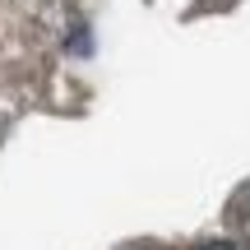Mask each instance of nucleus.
Returning <instances> with one entry per match:
<instances>
[{
    "label": "nucleus",
    "mask_w": 250,
    "mask_h": 250,
    "mask_svg": "<svg viewBox=\"0 0 250 250\" xmlns=\"http://www.w3.org/2000/svg\"><path fill=\"white\" fill-rule=\"evenodd\" d=\"M199 250H236V246H227V241H208V246H199Z\"/></svg>",
    "instance_id": "f257e3e1"
},
{
    "label": "nucleus",
    "mask_w": 250,
    "mask_h": 250,
    "mask_svg": "<svg viewBox=\"0 0 250 250\" xmlns=\"http://www.w3.org/2000/svg\"><path fill=\"white\" fill-rule=\"evenodd\" d=\"M241 227H246V236H250V218H241Z\"/></svg>",
    "instance_id": "f03ea898"
}]
</instances>
